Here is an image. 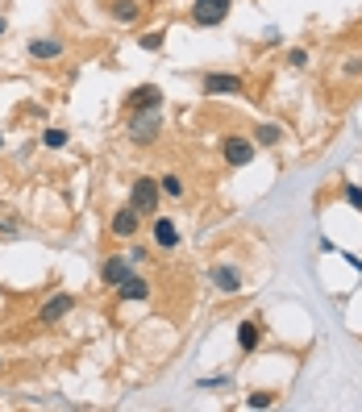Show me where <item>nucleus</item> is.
<instances>
[{
  "instance_id": "nucleus-1",
  "label": "nucleus",
  "mask_w": 362,
  "mask_h": 412,
  "mask_svg": "<svg viewBox=\"0 0 362 412\" xmlns=\"http://www.w3.org/2000/svg\"><path fill=\"white\" fill-rule=\"evenodd\" d=\"M158 200H163V192H158V180H150V175H137L134 187H130V204H134L142 217H154V213H158Z\"/></svg>"
},
{
  "instance_id": "nucleus-2",
  "label": "nucleus",
  "mask_w": 362,
  "mask_h": 412,
  "mask_svg": "<svg viewBox=\"0 0 362 412\" xmlns=\"http://www.w3.org/2000/svg\"><path fill=\"white\" fill-rule=\"evenodd\" d=\"M229 8H233V0H192V21L200 30H217L229 17Z\"/></svg>"
},
{
  "instance_id": "nucleus-3",
  "label": "nucleus",
  "mask_w": 362,
  "mask_h": 412,
  "mask_svg": "<svg viewBox=\"0 0 362 412\" xmlns=\"http://www.w3.org/2000/svg\"><path fill=\"white\" fill-rule=\"evenodd\" d=\"M158 130H163L158 108H150V113H134V121H130V142H134V146H150V142H158Z\"/></svg>"
},
{
  "instance_id": "nucleus-4",
  "label": "nucleus",
  "mask_w": 362,
  "mask_h": 412,
  "mask_svg": "<svg viewBox=\"0 0 362 412\" xmlns=\"http://www.w3.org/2000/svg\"><path fill=\"white\" fill-rule=\"evenodd\" d=\"M71 308H75V296H71V292H54L42 308H38V325H42V329H54V325L67 317Z\"/></svg>"
},
{
  "instance_id": "nucleus-5",
  "label": "nucleus",
  "mask_w": 362,
  "mask_h": 412,
  "mask_svg": "<svg viewBox=\"0 0 362 412\" xmlns=\"http://www.w3.org/2000/svg\"><path fill=\"white\" fill-rule=\"evenodd\" d=\"M137 229H142V213H137L134 204L117 208V213H113V221H108V233H113V237H121V242H134Z\"/></svg>"
},
{
  "instance_id": "nucleus-6",
  "label": "nucleus",
  "mask_w": 362,
  "mask_h": 412,
  "mask_svg": "<svg viewBox=\"0 0 362 412\" xmlns=\"http://www.w3.org/2000/svg\"><path fill=\"white\" fill-rule=\"evenodd\" d=\"M125 108H130V113H150V108H163V88H158V84H137V88L125 96Z\"/></svg>"
},
{
  "instance_id": "nucleus-7",
  "label": "nucleus",
  "mask_w": 362,
  "mask_h": 412,
  "mask_svg": "<svg viewBox=\"0 0 362 412\" xmlns=\"http://www.w3.org/2000/svg\"><path fill=\"white\" fill-rule=\"evenodd\" d=\"M221 154H225L229 167H250L254 163V142L250 137H225L221 142Z\"/></svg>"
},
{
  "instance_id": "nucleus-8",
  "label": "nucleus",
  "mask_w": 362,
  "mask_h": 412,
  "mask_svg": "<svg viewBox=\"0 0 362 412\" xmlns=\"http://www.w3.org/2000/svg\"><path fill=\"white\" fill-rule=\"evenodd\" d=\"M130 275H134V263H130V254H113V258H104V263H100V283H108V287L125 283Z\"/></svg>"
},
{
  "instance_id": "nucleus-9",
  "label": "nucleus",
  "mask_w": 362,
  "mask_h": 412,
  "mask_svg": "<svg viewBox=\"0 0 362 412\" xmlns=\"http://www.w3.org/2000/svg\"><path fill=\"white\" fill-rule=\"evenodd\" d=\"M242 92H246L242 75H221V71L204 75V96H242Z\"/></svg>"
},
{
  "instance_id": "nucleus-10",
  "label": "nucleus",
  "mask_w": 362,
  "mask_h": 412,
  "mask_svg": "<svg viewBox=\"0 0 362 412\" xmlns=\"http://www.w3.org/2000/svg\"><path fill=\"white\" fill-rule=\"evenodd\" d=\"M150 237H154V246H158V250H175V246H180V225H175L171 217H158V213H154Z\"/></svg>"
},
{
  "instance_id": "nucleus-11",
  "label": "nucleus",
  "mask_w": 362,
  "mask_h": 412,
  "mask_svg": "<svg viewBox=\"0 0 362 412\" xmlns=\"http://www.w3.org/2000/svg\"><path fill=\"white\" fill-rule=\"evenodd\" d=\"M208 275H213V287H217L221 296H233V292L242 287V271H237L233 263H217Z\"/></svg>"
},
{
  "instance_id": "nucleus-12",
  "label": "nucleus",
  "mask_w": 362,
  "mask_h": 412,
  "mask_svg": "<svg viewBox=\"0 0 362 412\" xmlns=\"http://www.w3.org/2000/svg\"><path fill=\"white\" fill-rule=\"evenodd\" d=\"M117 300H125V304H142V300H150V283H146L142 275H130L125 283H117Z\"/></svg>"
},
{
  "instance_id": "nucleus-13",
  "label": "nucleus",
  "mask_w": 362,
  "mask_h": 412,
  "mask_svg": "<svg viewBox=\"0 0 362 412\" xmlns=\"http://www.w3.org/2000/svg\"><path fill=\"white\" fill-rule=\"evenodd\" d=\"M63 50H67V46L58 42V38H30V58H38V63L63 58Z\"/></svg>"
},
{
  "instance_id": "nucleus-14",
  "label": "nucleus",
  "mask_w": 362,
  "mask_h": 412,
  "mask_svg": "<svg viewBox=\"0 0 362 412\" xmlns=\"http://www.w3.org/2000/svg\"><path fill=\"white\" fill-rule=\"evenodd\" d=\"M258 342H263V329H258L254 320H242V325H237V350H242V354H254Z\"/></svg>"
},
{
  "instance_id": "nucleus-15",
  "label": "nucleus",
  "mask_w": 362,
  "mask_h": 412,
  "mask_svg": "<svg viewBox=\"0 0 362 412\" xmlns=\"http://www.w3.org/2000/svg\"><path fill=\"white\" fill-rule=\"evenodd\" d=\"M108 13H113L121 25H134L137 17H142V4H137V0H113V4H108Z\"/></svg>"
},
{
  "instance_id": "nucleus-16",
  "label": "nucleus",
  "mask_w": 362,
  "mask_h": 412,
  "mask_svg": "<svg viewBox=\"0 0 362 412\" xmlns=\"http://www.w3.org/2000/svg\"><path fill=\"white\" fill-rule=\"evenodd\" d=\"M279 137H283V130H279L275 121H263L258 134H254V146H279Z\"/></svg>"
},
{
  "instance_id": "nucleus-17",
  "label": "nucleus",
  "mask_w": 362,
  "mask_h": 412,
  "mask_svg": "<svg viewBox=\"0 0 362 412\" xmlns=\"http://www.w3.org/2000/svg\"><path fill=\"white\" fill-rule=\"evenodd\" d=\"M158 192H163L167 200H183V180L180 175H163V180H158Z\"/></svg>"
},
{
  "instance_id": "nucleus-18",
  "label": "nucleus",
  "mask_w": 362,
  "mask_h": 412,
  "mask_svg": "<svg viewBox=\"0 0 362 412\" xmlns=\"http://www.w3.org/2000/svg\"><path fill=\"white\" fill-rule=\"evenodd\" d=\"M42 146H46V150H63V146H67V130H58V125H50V130H46V134H42Z\"/></svg>"
},
{
  "instance_id": "nucleus-19",
  "label": "nucleus",
  "mask_w": 362,
  "mask_h": 412,
  "mask_svg": "<svg viewBox=\"0 0 362 412\" xmlns=\"http://www.w3.org/2000/svg\"><path fill=\"white\" fill-rule=\"evenodd\" d=\"M271 404H275L271 392H250V396H246V408H271Z\"/></svg>"
},
{
  "instance_id": "nucleus-20",
  "label": "nucleus",
  "mask_w": 362,
  "mask_h": 412,
  "mask_svg": "<svg viewBox=\"0 0 362 412\" xmlns=\"http://www.w3.org/2000/svg\"><path fill=\"white\" fill-rule=\"evenodd\" d=\"M287 67H308V50H287Z\"/></svg>"
},
{
  "instance_id": "nucleus-21",
  "label": "nucleus",
  "mask_w": 362,
  "mask_h": 412,
  "mask_svg": "<svg viewBox=\"0 0 362 412\" xmlns=\"http://www.w3.org/2000/svg\"><path fill=\"white\" fill-rule=\"evenodd\" d=\"M142 50H163V34H142Z\"/></svg>"
},
{
  "instance_id": "nucleus-22",
  "label": "nucleus",
  "mask_w": 362,
  "mask_h": 412,
  "mask_svg": "<svg viewBox=\"0 0 362 412\" xmlns=\"http://www.w3.org/2000/svg\"><path fill=\"white\" fill-rule=\"evenodd\" d=\"M346 200H350L354 208H362V187L358 183H346Z\"/></svg>"
},
{
  "instance_id": "nucleus-23",
  "label": "nucleus",
  "mask_w": 362,
  "mask_h": 412,
  "mask_svg": "<svg viewBox=\"0 0 362 412\" xmlns=\"http://www.w3.org/2000/svg\"><path fill=\"white\" fill-rule=\"evenodd\" d=\"M346 75H362V58H350L346 63Z\"/></svg>"
},
{
  "instance_id": "nucleus-24",
  "label": "nucleus",
  "mask_w": 362,
  "mask_h": 412,
  "mask_svg": "<svg viewBox=\"0 0 362 412\" xmlns=\"http://www.w3.org/2000/svg\"><path fill=\"white\" fill-rule=\"evenodd\" d=\"M4 30H8V21H4V17H0V38H4Z\"/></svg>"
},
{
  "instance_id": "nucleus-25",
  "label": "nucleus",
  "mask_w": 362,
  "mask_h": 412,
  "mask_svg": "<svg viewBox=\"0 0 362 412\" xmlns=\"http://www.w3.org/2000/svg\"><path fill=\"white\" fill-rule=\"evenodd\" d=\"M0 146H4V137H0Z\"/></svg>"
}]
</instances>
